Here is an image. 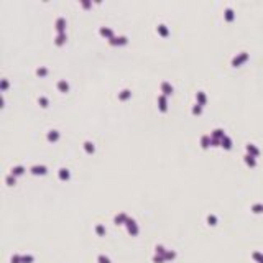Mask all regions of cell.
<instances>
[{"instance_id":"6da1fadb","label":"cell","mask_w":263,"mask_h":263,"mask_svg":"<svg viewBox=\"0 0 263 263\" xmlns=\"http://www.w3.org/2000/svg\"><path fill=\"white\" fill-rule=\"evenodd\" d=\"M247 59H248V54H247V53H240V54H238V56H235V58L232 59V66H240L243 63V61H247Z\"/></svg>"},{"instance_id":"7a4b0ae2","label":"cell","mask_w":263,"mask_h":263,"mask_svg":"<svg viewBox=\"0 0 263 263\" xmlns=\"http://www.w3.org/2000/svg\"><path fill=\"white\" fill-rule=\"evenodd\" d=\"M161 92H163V95H170V94H173V85L170 84V82H161Z\"/></svg>"},{"instance_id":"3957f363","label":"cell","mask_w":263,"mask_h":263,"mask_svg":"<svg viewBox=\"0 0 263 263\" xmlns=\"http://www.w3.org/2000/svg\"><path fill=\"white\" fill-rule=\"evenodd\" d=\"M109 43H110V45H113V46H117V45H127V38H125V36H118V38H115V36H113V38L109 39Z\"/></svg>"},{"instance_id":"277c9868","label":"cell","mask_w":263,"mask_h":263,"mask_svg":"<svg viewBox=\"0 0 263 263\" xmlns=\"http://www.w3.org/2000/svg\"><path fill=\"white\" fill-rule=\"evenodd\" d=\"M56 30H58V33H64V30H66V20L63 18V17L56 20Z\"/></svg>"},{"instance_id":"5b68a950","label":"cell","mask_w":263,"mask_h":263,"mask_svg":"<svg viewBox=\"0 0 263 263\" xmlns=\"http://www.w3.org/2000/svg\"><path fill=\"white\" fill-rule=\"evenodd\" d=\"M212 145V137L210 135H204L202 138H201V146L202 148H207V146H210Z\"/></svg>"},{"instance_id":"8992f818","label":"cell","mask_w":263,"mask_h":263,"mask_svg":"<svg viewBox=\"0 0 263 263\" xmlns=\"http://www.w3.org/2000/svg\"><path fill=\"white\" fill-rule=\"evenodd\" d=\"M247 151H248V155H252V156H258V155H260V150L256 148L255 145H252V143L247 145Z\"/></svg>"},{"instance_id":"52a82bcc","label":"cell","mask_w":263,"mask_h":263,"mask_svg":"<svg viewBox=\"0 0 263 263\" xmlns=\"http://www.w3.org/2000/svg\"><path fill=\"white\" fill-rule=\"evenodd\" d=\"M46 138H48V142H56V140L59 138V132L58 130H49L48 135H46Z\"/></svg>"},{"instance_id":"ba28073f","label":"cell","mask_w":263,"mask_h":263,"mask_svg":"<svg viewBox=\"0 0 263 263\" xmlns=\"http://www.w3.org/2000/svg\"><path fill=\"white\" fill-rule=\"evenodd\" d=\"M210 137H212V138H216V140H222V138L225 137V133H224L222 128H216V130L210 133Z\"/></svg>"},{"instance_id":"9c48e42d","label":"cell","mask_w":263,"mask_h":263,"mask_svg":"<svg viewBox=\"0 0 263 263\" xmlns=\"http://www.w3.org/2000/svg\"><path fill=\"white\" fill-rule=\"evenodd\" d=\"M100 35H102V36H105V38H113V31H112L110 28H107V26H102V28H100Z\"/></svg>"},{"instance_id":"30bf717a","label":"cell","mask_w":263,"mask_h":263,"mask_svg":"<svg viewBox=\"0 0 263 263\" xmlns=\"http://www.w3.org/2000/svg\"><path fill=\"white\" fill-rule=\"evenodd\" d=\"M158 105H160V110L161 112H166L168 105H166V97H164V95H160V97H158Z\"/></svg>"},{"instance_id":"8fae6325","label":"cell","mask_w":263,"mask_h":263,"mask_svg":"<svg viewBox=\"0 0 263 263\" xmlns=\"http://www.w3.org/2000/svg\"><path fill=\"white\" fill-rule=\"evenodd\" d=\"M220 146H222V148H225V150H230V148H232V140L225 135V137L222 138V142H220Z\"/></svg>"},{"instance_id":"7c38bea8","label":"cell","mask_w":263,"mask_h":263,"mask_svg":"<svg viewBox=\"0 0 263 263\" xmlns=\"http://www.w3.org/2000/svg\"><path fill=\"white\" fill-rule=\"evenodd\" d=\"M46 166H31V173L33 174H46Z\"/></svg>"},{"instance_id":"4fadbf2b","label":"cell","mask_w":263,"mask_h":263,"mask_svg":"<svg viewBox=\"0 0 263 263\" xmlns=\"http://www.w3.org/2000/svg\"><path fill=\"white\" fill-rule=\"evenodd\" d=\"M58 89H59L61 92H67V91H69V84L66 82L64 79H61V81L58 82Z\"/></svg>"},{"instance_id":"5bb4252c","label":"cell","mask_w":263,"mask_h":263,"mask_svg":"<svg viewBox=\"0 0 263 263\" xmlns=\"http://www.w3.org/2000/svg\"><path fill=\"white\" fill-rule=\"evenodd\" d=\"M25 173V168L23 166H15V168H12V173L10 174H13V176H21Z\"/></svg>"},{"instance_id":"9a60e30c","label":"cell","mask_w":263,"mask_h":263,"mask_svg":"<svg viewBox=\"0 0 263 263\" xmlns=\"http://www.w3.org/2000/svg\"><path fill=\"white\" fill-rule=\"evenodd\" d=\"M59 179L61 181H67L69 179V171L66 170V168H61L59 170Z\"/></svg>"},{"instance_id":"2e32d148","label":"cell","mask_w":263,"mask_h":263,"mask_svg":"<svg viewBox=\"0 0 263 263\" xmlns=\"http://www.w3.org/2000/svg\"><path fill=\"white\" fill-rule=\"evenodd\" d=\"M196 99H197V104L201 105V107L206 104V94H204V92H197V94H196Z\"/></svg>"},{"instance_id":"e0dca14e","label":"cell","mask_w":263,"mask_h":263,"mask_svg":"<svg viewBox=\"0 0 263 263\" xmlns=\"http://www.w3.org/2000/svg\"><path fill=\"white\" fill-rule=\"evenodd\" d=\"M245 163L248 164V166H252V168H253V166L256 164L255 156H252V155H248V153H247V155H245Z\"/></svg>"},{"instance_id":"ac0fdd59","label":"cell","mask_w":263,"mask_h":263,"mask_svg":"<svg viewBox=\"0 0 263 263\" xmlns=\"http://www.w3.org/2000/svg\"><path fill=\"white\" fill-rule=\"evenodd\" d=\"M130 95H132V92L128 91V89H125V91H122L120 94H118V99H120V100H127Z\"/></svg>"},{"instance_id":"d6986e66","label":"cell","mask_w":263,"mask_h":263,"mask_svg":"<svg viewBox=\"0 0 263 263\" xmlns=\"http://www.w3.org/2000/svg\"><path fill=\"white\" fill-rule=\"evenodd\" d=\"M64 41H66V33H59L58 36H56V45L61 46Z\"/></svg>"},{"instance_id":"ffe728a7","label":"cell","mask_w":263,"mask_h":263,"mask_svg":"<svg viewBox=\"0 0 263 263\" xmlns=\"http://www.w3.org/2000/svg\"><path fill=\"white\" fill-rule=\"evenodd\" d=\"M84 150H85V153H94V143H91V142H85L84 143Z\"/></svg>"},{"instance_id":"44dd1931","label":"cell","mask_w":263,"mask_h":263,"mask_svg":"<svg viewBox=\"0 0 263 263\" xmlns=\"http://www.w3.org/2000/svg\"><path fill=\"white\" fill-rule=\"evenodd\" d=\"M234 17H235V15H234V10L227 8V10H225V20H227V21H232V20H234Z\"/></svg>"},{"instance_id":"7402d4cb","label":"cell","mask_w":263,"mask_h":263,"mask_svg":"<svg viewBox=\"0 0 263 263\" xmlns=\"http://www.w3.org/2000/svg\"><path fill=\"white\" fill-rule=\"evenodd\" d=\"M158 33L163 35V36H168V28H166L164 25H160V26H158Z\"/></svg>"},{"instance_id":"603a6c76","label":"cell","mask_w":263,"mask_h":263,"mask_svg":"<svg viewBox=\"0 0 263 263\" xmlns=\"http://www.w3.org/2000/svg\"><path fill=\"white\" fill-rule=\"evenodd\" d=\"M201 112H202V107H201L199 104H196L194 107H192V113H194V115H201Z\"/></svg>"},{"instance_id":"cb8c5ba5","label":"cell","mask_w":263,"mask_h":263,"mask_svg":"<svg viewBox=\"0 0 263 263\" xmlns=\"http://www.w3.org/2000/svg\"><path fill=\"white\" fill-rule=\"evenodd\" d=\"M36 74H38V76H46V74H48V69H46V67H38V69H36Z\"/></svg>"},{"instance_id":"d4e9b609","label":"cell","mask_w":263,"mask_h":263,"mask_svg":"<svg viewBox=\"0 0 263 263\" xmlns=\"http://www.w3.org/2000/svg\"><path fill=\"white\" fill-rule=\"evenodd\" d=\"M7 184H8V186H13V184H15V176H13V174L7 176Z\"/></svg>"},{"instance_id":"484cf974","label":"cell","mask_w":263,"mask_h":263,"mask_svg":"<svg viewBox=\"0 0 263 263\" xmlns=\"http://www.w3.org/2000/svg\"><path fill=\"white\" fill-rule=\"evenodd\" d=\"M38 102L41 104V107H48V99H46V97H39Z\"/></svg>"},{"instance_id":"4316f807","label":"cell","mask_w":263,"mask_h":263,"mask_svg":"<svg viewBox=\"0 0 263 263\" xmlns=\"http://www.w3.org/2000/svg\"><path fill=\"white\" fill-rule=\"evenodd\" d=\"M253 210H255V212H262L263 206H262V204H256V206H253Z\"/></svg>"},{"instance_id":"83f0119b","label":"cell","mask_w":263,"mask_h":263,"mask_svg":"<svg viewBox=\"0 0 263 263\" xmlns=\"http://www.w3.org/2000/svg\"><path fill=\"white\" fill-rule=\"evenodd\" d=\"M220 142H222V140H216V138H212V146H220Z\"/></svg>"},{"instance_id":"f1b7e54d","label":"cell","mask_w":263,"mask_h":263,"mask_svg":"<svg viewBox=\"0 0 263 263\" xmlns=\"http://www.w3.org/2000/svg\"><path fill=\"white\" fill-rule=\"evenodd\" d=\"M7 87H8V82H7V79H3V81H2V89L5 91Z\"/></svg>"},{"instance_id":"f546056e","label":"cell","mask_w":263,"mask_h":263,"mask_svg":"<svg viewBox=\"0 0 263 263\" xmlns=\"http://www.w3.org/2000/svg\"><path fill=\"white\" fill-rule=\"evenodd\" d=\"M82 7H84V8H89V7H91V2H82Z\"/></svg>"}]
</instances>
